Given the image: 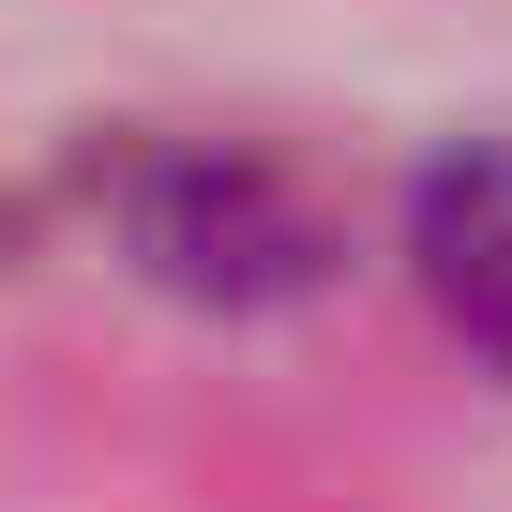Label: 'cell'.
<instances>
[{
  "label": "cell",
  "mask_w": 512,
  "mask_h": 512,
  "mask_svg": "<svg viewBox=\"0 0 512 512\" xmlns=\"http://www.w3.org/2000/svg\"><path fill=\"white\" fill-rule=\"evenodd\" d=\"M407 272L467 362L512 377V136H452L407 181Z\"/></svg>",
  "instance_id": "7a4b0ae2"
},
{
  "label": "cell",
  "mask_w": 512,
  "mask_h": 512,
  "mask_svg": "<svg viewBox=\"0 0 512 512\" xmlns=\"http://www.w3.org/2000/svg\"><path fill=\"white\" fill-rule=\"evenodd\" d=\"M106 226L181 302H302L332 272V211L287 151L256 136H136L106 166Z\"/></svg>",
  "instance_id": "6da1fadb"
}]
</instances>
